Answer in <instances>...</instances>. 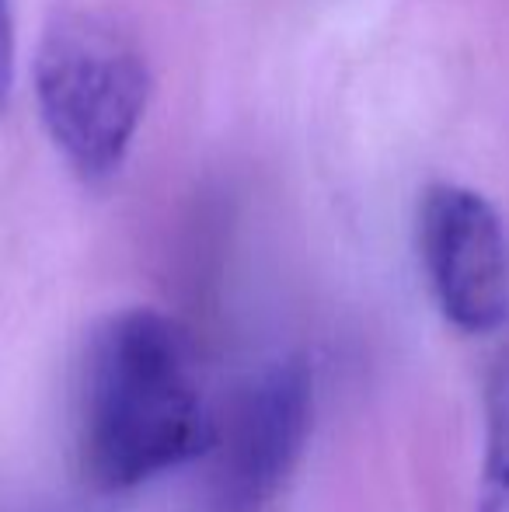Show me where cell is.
<instances>
[{
	"mask_svg": "<svg viewBox=\"0 0 509 512\" xmlns=\"http://www.w3.org/2000/svg\"><path fill=\"white\" fill-rule=\"evenodd\" d=\"M213 439L217 411L182 324L154 307L105 317L91 335L81 394V464L91 485L140 488L210 457Z\"/></svg>",
	"mask_w": 509,
	"mask_h": 512,
	"instance_id": "1",
	"label": "cell"
},
{
	"mask_svg": "<svg viewBox=\"0 0 509 512\" xmlns=\"http://www.w3.org/2000/svg\"><path fill=\"white\" fill-rule=\"evenodd\" d=\"M147 53L105 14H53L32 60V95L53 147L98 185L123 171L150 105Z\"/></svg>",
	"mask_w": 509,
	"mask_h": 512,
	"instance_id": "2",
	"label": "cell"
},
{
	"mask_svg": "<svg viewBox=\"0 0 509 512\" xmlns=\"http://www.w3.org/2000/svg\"><path fill=\"white\" fill-rule=\"evenodd\" d=\"M314 377L304 359H279L217 415L213 512H262L283 492L311 436Z\"/></svg>",
	"mask_w": 509,
	"mask_h": 512,
	"instance_id": "3",
	"label": "cell"
},
{
	"mask_svg": "<svg viewBox=\"0 0 509 512\" xmlns=\"http://www.w3.org/2000/svg\"><path fill=\"white\" fill-rule=\"evenodd\" d=\"M419 255L447 324L492 335L509 321V230L482 192L429 185L419 203Z\"/></svg>",
	"mask_w": 509,
	"mask_h": 512,
	"instance_id": "4",
	"label": "cell"
},
{
	"mask_svg": "<svg viewBox=\"0 0 509 512\" xmlns=\"http://www.w3.org/2000/svg\"><path fill=\"white\" fill-rule=\"evenodd\" d=\"M478 512H509V349L485 391V467Z\"/></svg>",
	"mask_w": 509,
	"mask_h": 512,
	"instance_id": "5",
	"label": "cell"
},
{
	"mask_svg": "<svg viewBox=\"0 0 509 512\" xmlns=\"http://www.w3.org/2000/svg\"><path fill=\"white\" fill-rule=\"evenodd\" d=\"M18 81V32H14L11 0H0V112H7Z\"/></svg>",
	"mask_w": 509,
	"mask_h": 512,
	"instance_id": "6",
	"label": "cell"
}]
</instances>
